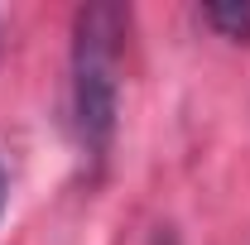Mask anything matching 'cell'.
<instances>
[{
	"mask_svg": "<svg viewBox=\"0 0 250 245\" xmlns=\"http://www.w3.org/2000/svg\"><path fill=\"white\" fill-rule=\"evenodd\" d=\"M149 245H178V236H173V231H168V226H159L154 236H149Z\"/></svg>",
	"mask_w": 250,
	"mask_h": 245,
	"instance_id": "3",
	"label": "cell"
},
{
	"mask_svg": "<svg viewBox=\"0 0 250 245\" xmlns=\"http://www.w3.org/2000/svg\"><path fill=\"white\" fill-rule=\"evenodd\" d=\"M202 20L221 29L226 39H250V5H207Z\"/></svg>",
	"mask_w": 250,
	"mask_h": 245,
	"instance_id": "2",
	"label": "cell"
},
{
	"mask_svg": "<svg viewBox=\"0 0 250 245\" xmlns=\"http://www.w3.org/2000/svg\"><path fill=\"white\" fill-rule=\"evenodd\" d=\"M0 212H5V168H0Z\"/></svg>",
	"mask_w": 250,
	"mask_h": 245,
	"instance_id": "4",
	"label": "cell"
},
{
	"mask_svg": "<svg viewBox=\"0 0 250 245\" xmlns=\"http://www.w3.org/2000/svg\"><path fill=\"white\" fill-rule=\"evenodd\" d=\"M121 48L125 10L121 5H82L72 15V58H67V125L82 154V168L101 173L116 125H121Z\"/></svg>",
	"mask_w": 250,
	"mask_h": 245,
	"instance_id": "1",
	"label": "cell"
}]
</instances>
